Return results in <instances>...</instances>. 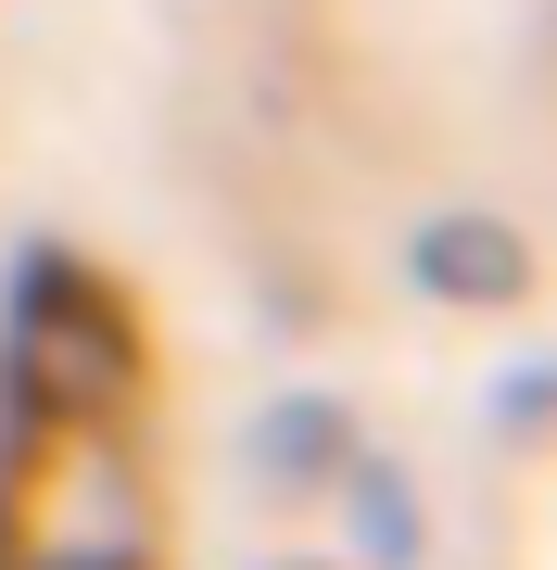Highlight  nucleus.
<instances>
[{
    "instance_id": "1",
    "label": "nucleus",
    "mask_w": 557,
    "mask_h": 570,
    "mask_svg": "<svg viewBox=\"0 0 557 570\" xmlns=\"http://www.w3.org/2000/svg\"><path fill=\"white\" fill-rule=\"evenodd\" d=\"M0 570H152L140 330L115 292H51L26 343V419L0 444Z\"/></svg>"
}]
</instances>
